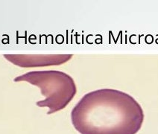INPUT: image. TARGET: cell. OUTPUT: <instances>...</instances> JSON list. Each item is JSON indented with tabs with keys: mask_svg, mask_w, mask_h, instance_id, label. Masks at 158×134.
Returning <instances> with one entry per match:
<instances>
[{
	"mask_svg": "<svg viewBox=\"0 0 158 134\" xmlns=\"http://www.w3.org/2000/svg\"><path fill=\"white\" fill-rule=\"evenodd\" d=\"M72 123L81 134H136L144 113L130 95L113 89L86 94L71 112Z\"/></svg>",
	"mask_w": 158,
	"mask_h": 134,
	"instance_id": "1",
	"label": "cell"
},
{
	"mask_svg": "<svg viewBox=\"0 0 158 134\" xmlns=\"http://www.w3.org/2000/svg\"><path fill=\"white\" fill-rule=\"evenodd\" d=\"M14 80L28 82L40 89L41 94L46 98L36 104L40 107H48V115L65 108L77 92L73 78L60 71H32L17 77Z\"/></svg>",
	"mask_w": 158,
	"mask_h": 134,
	"instance_id": "2",
	"label": "cell"
},
{
	"mask_svg": "<svg viewBox=\"0 0 158 134\" xmlns=\"http://www.w3.org/2000/svg\"><path fill=\"white\" fill-rule=\"evenodd\" d=\"M73 55H5L8 61L19 67L31 68L61 65L69 61Z\"/></svg>",
	"mask_w": 158,
	"mask_h": 134,
	"instance_id": "3",
	"label": "cell"
}]
</instances>
